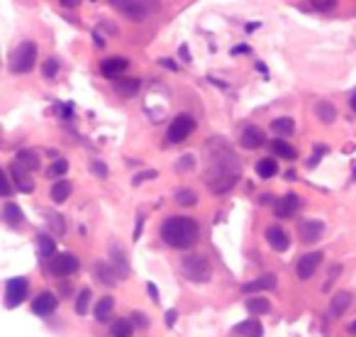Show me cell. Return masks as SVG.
Here are the masks:
<instances>
[{
	"label": "cell",
	"instance_id": "46",
	"mask_svg": "<svg viewBox=\"0 0 356 337\" xmlns=\"http://www.w3.org/2000/svg\"><path fill=\"white\" fill-rule=\"evenodd\" d=\"M146 293H149V298H151L154 303H159V288H156V286L151 283V281L146 283Z\"/></svg>",
	"mask_w": 356,
	"mask_h": 337
},
{
	"label": "cell",
	"instance_id": "17",
	"mask_svg": "<svg viewBox=\"0 0 356 337\" xmlns=\"http://www.w3.org/2000/svg\"><path fill=\"white\" fill-rule=\"evenodd\" d=\"M351 305V293L349 291H337L329 301V318H339L344 315V310Z\"/></svg>",
	"mask_w": 356,
	"mask_h": 337
},
{
	"label": "cell",
	"instance_id": "39",
	"mask_svg": "<svg viewBox=\"0 0 356 337\" xmlns=\"http://www.w3.org/2000/svg\"><path fill=\"white\" fill-rule=\"evenodd\" d=\"M90 171H93V176H98V179H108V166H105V161H90Z\"/></svg>",
	"mask_w": 356,
	"mask_h": 337
},
{
	"label": "cell",
	"instance_id": "10",
	"mask_svg": "<svg viewBox=\"0 0 356 337\" xmlns=\"http://www.w3.org/2000/svg\"><path fill=\"white\" fill-rule=\"evenodd\" d=\"M130 68V61L124 59V56H110V59H105L100 64V74L105 76V79H120L124 71Z\"/></svg>",
	"mask_w": 356,
	"mask_h": 337
},
{
	"label": "cell",
	"instance_id": "28",
	"mask_svg": "<svg viewBox=\"0 0 356 337\" xmlns=\"http://www.w3.org/2000/svg\"><path fill=\"white\" fill-rule=\"evenodd\" d=\"M49 196H52V201L54 203H64L71 196V181H66V179H59L52 186V191H49Z\"/></svg>",
	"mask_w": 356,
	"mask_h": 337
},
{
	"label": "cell",
	"instance_id": "26",
	"mask_svg": "<svg viewBox=\"0 0 356 337\" xmlns=\"http://www.w3.org/2000/svg\"><path fill=\"white\" fill-rule=\"evenodd\" d=\"M315 115H317V117H320L324 125H332L334 120H337V108H334L332 103L320 101L317 105H315Z\"/></svg>",
	"mask_w": 356,
	"mask_h": 337
},
{
	"label": "cell",
	"instance_id": "9",
	"mask_svg": "<svg viewBox=\"0 0 356 337\" xmlns=\"http://www.w3.org/2000/svg\"><path fill=\"white\" fill-rule=\"evenodd\" d=\"M264 235H266L268 247L273 249V252H286V249L290 247V237H288V232H286L281 225H268Z\"/></svg>",
	"mask_w": 356,
	"mask_h": 337
},
{
	"label": "cell",
	"instance_id": "12",
	"mask_svg": "<svg viewBox=\"0 0 356 337\" xmlns=\"http://www.w3.org/2000/svg\"><path fill=\"white\" fill-rule=\"evenodd\" d=\"M8 174H10V179L15 181V183H17V188H20V191H24V193H30L34 188L32 186V179H30V176H27V171H30V168L27 166H22V164H20V161H12V164H8Z\"/></svg>",
	"mask_w": 356,
	"mask_h": 337
},
{
	"label": "cell",
	"instance_id": "43",
	"mask_svg": "<svg viewBox=\"0 0 356 337\" xmlns=\"http://www.w3.org/2000/svg\"><path fill=\"white\" fill-rule=\"evenodd\" d=\"M10 174H8V168H5V171H3V196H5V198H8V196H10V191H12V186H10Z\"/></svg>",
	"mask_w": 356,
	"mask_h": 337
},
{
	"label": "cell",
	"instance_id": "14",
	"mask_svg": "<svg viewBox=\"0 0 356 337\" xmlns=\"http://www.w3.org/2000/svg\"><path fill=\"white\" fill-rule=\"evenodd\" d=\"M115 8L120 12H124L130 20H144L146 12L151 10L149 3H132V0H120V3H115Z\"/></svg>",
	"mask_w": 356,
	"mask_h": 337
},
{
	"label": "cell",
	"instance_id": "37",
	"mask_svg": "<svg viewBox=\"0 0 356 337\" xmlns=\"http://www.w3.org/2000/svg\"><path fill=\"white\" fill-rule=\"evenodd\" d=\"M66 171H68V161H66V159H56L54 164L49 166V176H52V179H59V176H64Z\"/></svg>",
	"mask_w": 356,
	"mask_h": 337
},
{
	"label": "cell",
	"instance_id": "36",
	"mask_svg": "<svg viewBox=\"0 0 356 337\" xmlns=\"http://www.w3.org/2000/svg\"><path fill=\"white\" fill-rule=\"evenodd\" d=\"M110 337H132V323L130 320H117L112 325Z\"/></svg>",
	"mask_w": 356,
	"mask_h": 337
},
{
	"label": "cell",
	"instance_id": "29",
	"mask_svg": "<svg viewBox=\"0 0 356 337\" xmlns=\"http://www.w3.org/2000/svg\"><path fill=\"white\" fill-rule=\"evenodd\" d=\"M110 257H112V267L117 271V276L124 279L127 274H130V267H127V259H124V252L120 247H112L110 249Z\"/></svg>",
	"mask_w": 356,
	"mask_h": 337
},
{
	"label": "cell",
	"instance_id": "53",
	"mask_svg": "<svg viewBox=\"0 0 356 337\" xmlns=\"http://www.w3.org/2000/svg\"><path fill=\"white\" fill-rule=\"evenodd\" d=\"M351 110H356V93L351 95Z\"/></svg>",
	"mask_w": 356,
	"mask_h": 337
},
{
	"label": "cell",
	"instance_id": "50",
	"mask_svg": "<svg viewBox=\"0 0 356 337\" xmlns=\"http://www.w3.org/2000/svg\"><path fill=\"white\" fill-rule=\"evenodd\" d=\"M273 201V196H261V198H259V203H261V205H268V203ZM276 203V201H273Z\"/></svg>",
	"mask_w": 356,
	"mask_h": 337
},
{
	"label": "cell",
	"instance_id": "38",
	"mask_svg": "<svg viewBox=\"0 0 356 337\" xmlns=\"http://www.w3.org/2000/svg\"><path fill=\"white\" fill-rule=\"evenodd\" d=\"M59 66H61V64H59V59H54V56H52V59H46L44 66H42V74H44V79H54L56 74H59Z\"/></svg>",
	"mask_w": 356,
	"mask_h": 337
},
{
	"label": "cell",
	"instance_id": "55",
	"mask_svg": "<svg viewBox=\"0 0 356 337\" xmlns=\"http://www.w3.org/2000/svg\"><path fill=\"white\" fill-rule=\"evenodd\" d=\"M351 183H356V168H354V174H351Z\"/></svg>",
	"mask_w": 356,
	"mask_h": 337
},
{
	"label": "cell",
	"instance_id": "3",
	"mask_svg": "<svg viewBox=\"0 0 356 337\" xmlns=\"http://www.w3.org/2000/svg\"><path fill=\"white\" fill-rule=\"evenodd\" d=\"M37 64V44L34 42H22L10 56V71L12 74H30Z\"/></svg>",
	"mask_w": 356,
	"mask_h": 337
},
{
	"label": "cell",
	"instance_id": "35",
	"mask_svg": "<svg viewBox=\"0 0 356 337\" xmlns=\"http://www.w3.org/2000/svg\"><path fill=\"white\" fill-rule=\"evenodd\" d=\"M300 8H305V10H332V8H337V3L334 0H312V3H300Z\"/></svg>",
	"mask_w": 356,
	"mask_h": 337
},
{
	"label": "cell",
	"instance_id": "30",
	"mask_svg": "<svg viewBox=\"0 0 356 337\" xmlns=\"http://www.w3.org/2000/svg\"><path fill=\"white\" fill-rule=\"evenodd\" d=\"M271 130L281 137H288L295 132V120H293V117H276V120L271 123Z\"/></svg>",
	"mask_w": 356,
	"mask_h": 337
},
{
	"label": "cell",
	"instance_id": "49",
	"mask_svg": "<svg viewBox=\"0 0 356 337\" xmlns=\"http://www.w3.org/2000/svg\"><path fill=\"white\" fill-rule=\"evenodd\" d=\"M161 64H164L166 68H171V71H178V64L173 61V59H161Z\"/></svg>",
	"mask_w": 356,
	"mask_h": 337
},
{
	"label": "cell",
	"instance_id": "23",
	"mask_svg": "<svg viewBox=\"0 0 356 337\" xmlns=\"http://www.w3.org/2000/svg\"><path fill=\"white\" fill-rule=\"evenodd\" d=\"M256 174L261 176V179H273L276 174H278V164H276V159L273 157H264L256 161Z\"/></svg>",
	"mask_w": 356,
	"mask_h": 337
},
{
	"label": "cell",
	"instance_id": "18",
	"mask_svg": "<svg viewBox=\"0 0 356 337\" xmlns=\"http://www.w3.org/2000/svg\"><path fill=\"white\" fill-rule=\"evenodd\" d=\"M93 276L100 281V283H105V286H115L117 283V271H115V267H110V264H105V261H98L95 267H93Z\"/></svg>",
	"mask_w": 356,
	"mask_h": 337
},
{
	"label": "cell",
	"instance_id": "21",
	"mask_svg": "<svg viewBox=\"0 0 356 337\" xmlns=\"http://www.w3.org/2000/svg\"><path fill=\"white\" fill-rule=\"evenodd\" d=\"M112 308H115V298H112V296L98 298V303H95V320H98V323H108L110 315H112Z\"/></svg>",
	"mask_w": 356,
	"mask_h": 337
},
{
	"label": "cell",
	"instance_id": "33",
	"mask_svg": "<svg viewBox=\"0 0 356 337\" xmlns=\"http://www.w3.org/2000/svg\"><path fill=\"white\" fill-rule=\"evenodd\" d=\"M90 298H93L90 288H83V291L78 293L76 303H73V310H76L78 315H86V313H88V303H90Z\"/></svg>",
	"mask_w": 356,
	"mask_h": 337
},
{
	"label": "cell",
	"instance_id": "41",
	"mask_svg": "<svg viewBox=\"0 0 356 337\" xmlns=\"http://www.w3.org/2000/svg\"><path fill=\"white\" fill-rule=\"evenodd\" d=\"M193 164H195V157L186 154V157H181L176 161V171H190V168H193Z\"/></svg>",
	"mask_w": 356,
	"mask_h": 337
},
{
	"label": "cell",
	"instance_id": "5",
	"mask_svg": "<svg viewBox=\"0 0 356 337\" xmlns=\"http://www.w3.org/2000/svg\"><path fill=\"white\" fill-rule=\"evenodd\" d=\"M198 127V123H195V117H190V115H176L173 120H171V125H168V132H166V139L168 142H183V139H188L190 135H193V130Z\"/></svg>",
	"mask_w": 356,
	"mask_h": 337
},
{
	"label": "cell",
	"instance_id": "24",
	"mask_svg": "<svg viewBox=\"0 0 356 337\" xmlns=\"http://www.w3.org/2000/svg\"><path fill=\"white\" fill-rule=\"evenodd\" d=\"M37 249H39V257L42 259H52L56 257V242H54V237H49V235H37Z\"/></svg>",
	"mask_w": 356,
	"mask_h": 337
},
{
	"label": "cell",
	"instance_id": "19",
	"mask_svg": "<svg viewBox=\"0 0 356 337\" xmlns=\"http://www.w3.org/2000/svg\"><path fill=\"white\" fill-rule=\"evenodd\" d=\"M271 288H276V276L273 274H264V276H259V279L249 281L242 286V291L244 293H256V291H271Z\"/></svg>",
	"mask_w": 356,
	"mask_h": 337
},
{
	"label": "cell",
	"instance_id": "8",
	"mask_svg": "<svg viewBox=\"0 0 356 337\" xmlns=\"http://www.w3.org/2000/svg\"><path fill=\"white\" fill-rule=\"evenodd\" d=\"M322 252H308V254H302L298 259V264H295V274H298V279L300 281H308L312 279V274L320 269V264H322Z\"/></svg>",
	"mask_w": 356,
	"mask_h": 337
},
{
	"label": "cell",
	"instance_id": "31",
	"mask_svg": "<svg viewBox=\"0 0 356 337\" xmlns=\"http://www.w3.org/2000/svg\"><path fill=\"white\" fill-rule=\"evenodd\" d=\"M173 198H176L178 205H183V208H193L195 203H198V193L190 191V188H178L173 193Z\"/></svg>",
	"mask_w": 356,
	"mask_h": 337
},
{
	"label": "cell",
	"instance_id": "34",
	"mask_svg": "<svg viewBox=\"0 0 356 337\" xmlns=\"http://www.w3.org/2000/svg\"><path fill=\"white\" fill-rule=\"evenodd\" d=\"M115 90H120L122 95H134L139 90V81L130 79V81H115Z\"/></svg>",
	"mask_w": 356,
	"mask_h": 337
},
{
	"label": "cell",
	"instance_id": "27",
	"mask_svg": "<svg viewBox=\"0 0 356 337\" xmlns=\"http://www.w3.org/2000/svg\"><path fill=\"white\" fill-rule=\"evenodd\" d=\"M15 161H20V164L27 166L30 171H37V168H39V154H37L34 149H20V152L15 154Z\"/></svg>",
	"mask_w": 356,
	"mask_h": 337
},
{
	"label": "cell",
	"instance_id": "52",
	"mask_svg": "<svg viewBox=\"0 0 356 337\" xmlns=\"http://www.w3.org/2000/svg\"><path fill=\"white\" fill-rule=\"evenodd\" d=\"M254 30H259V22H249V25H246V32H254Z\"/></svg>",
	"mask_w": 356,
	"mask_h": 337
},
{
	"label": "cell",
	"instance_id": "25",
	"mask_svg": "<svg viewBox=\"0 0 356 337\" xmlns=\"http://www.w3.org/2000/svg\"><path fill=\"white\" fill-rule=\"evenodd\" d=\"M271 152H273L276 157H281V159H288V161H293V159L298 157L295 147L288 145L286 139H273V142H271Z\"/></svg>",
	"mask_w": 356,
	"mask_h": 337
},
{
	"label": "cell",
	"instance_id": "16",
	"mask_svg": "<svg viewBox=\"0 0 356 337\" xmlns=\"http://www.w3.org/2000/svg\"><path fill=\"white\" fill-rule=\"evenodd\" d=\"M264 142H266V137H264V132L256 125H249L242 132V139H239V145L244 149H259V147H264Z\"/></svg>",
	"mask_w": 356,
	"mask_h": 337
},
{
	"label": "cell",
	"instance_id": "2",
	"mask_svg": "<svg viewBox=\"0 0 356 337\" xmlns=\"http://www.w3.org/2000/svg\"><path fill=\"white\" fill-rule=\"evenodd\" d=\"M212 171L215 176H208V186H210L212 193H227L234 186V181L239 176V159L232 157V154H222V157L215 159L212 164Z\"/></svg>",
	"mask_w": 356,
	"mask_h": 337
},
{
	"label": "cell",
	"instance_id": "44",
	"mask_svg": "<svg viewBox=\"0 0 356 337\" xmlns=\"http://www.w3.org/2000/svg\"><path fill=\"white\" fill-rule=\"evenodd\" d=\"M164 320H166V327H173L178 320V310L176 308H171V310H166V315H164Z\"/></svg>",
	"mask_w": 356,
	"mask_h": 337
},
{
	"label": "cell",
	"instance_id": "42",
	"mask_svg": "<svg viewBox=\"0 0 356 337\" xmlns=\"http://www.w3.org/2000/svg\"><path fill=\"white\" fill-rule=\"evenodd\" d=\"M151 179H156V171L154 168H149V171H142V174H137L132 179V183L134 186H139V183H144V181H151Z\"/></svg>",
	"mask_w": 356,
	"mask_h": 337
},
{
	"label": "cell",
	"instance_id": "4",
	"mask_svg": "<svg viewBox=\"0 0 356 337\" xmlns=\"http://www.w3.org/2000/svg\"><path fill=\"white\" fill-rule=\"evenodd\" d=\"M181 269H183V274H186L193 283H205V281H210V261L205 257H200V254H188V257H183Z\"/></svg>",
	"mask_w": 356,
	"mask_h": 337
},
{
	"label": "cell",
	"instance_id": "32",
	"mask_svg": "<svg viewBox=\"0 0 356 337\" xmlns=\"http://www.w3.org/2000/svg\"><path fill=\"white\" fill-rule=\"evenodd\" d=\"M246 308H249V313H254V315L271 313V303H268L266 298H249V301H246Z\"/></svg>",
	"mask_w": 356,
	"mask_h": 337
},
{
	"label": "cell",
	"instance_id": "45",
	"mask_svg": "<svg viewBox=\"0 0 356 337\" xmlns=\"http://www.w3.org/2000/svg\"><path fill=\"white\" fill-rule=\"evenodd\" d=\"M142 225H144V215H139L137 218V225H134V232H132V239L137 242L139 237H142Z\"/></svg>",
	"mask_w": 356,
	"mask_h": 337
},
{
	"label": "cell",
	"instance_id": "15",
	"mask_svg": "<svg viewBox=\"0 0 356 337\" xmlns=\"http://www.w3.org/2000/svg\"><path fill=\"white\" fill-rule=\"evenodd\" d=\"M324 232V223L322 220H302L300 223V239L305 245L310 242H317Z\"/></svg>",
	"mask_w": 356,
	"mask_h": 337
},
{
	"label": "cell",
	"instance_id": "1",
	"mask_svg": "<svg viewBox=\"0 0 356 337\" xmlns=\"http://www.w3.org/2000/svg\"><path fill=\"white\" fill-rule=\"evenodd\" d=\"M200 237V227L193 218L171 215L161 223V239L171 249H190Z\"/></svg>",
	"mask_w": 356,
	"mask_h": 337
},
{
	"label": "cell",
	"instance_id": "47",
	"mask_svg": "<svg viewBox=\"0 0 356 337\" xmlns=\"http://www.w3.org/2000/svg\"><path fill=\"white\" fill-rule=\"evenodd\" d=\"M249 52H251V49H249L246 44H239V46H234V49H232V56L234 54H249Z\"/></svg>",
	"mask_w": 356,
	"mask_h": 337
},
{
	"label": "cell",
	"instance_id": "13",
	"mask_svg": "<svg viewBox=\"0 0 356 337\" xmlns=\"http://www.w3.org/2000/svg\"><path fill=\"white\" fill-rule=\"evenodd\" d=\"M300 208V196L298 193H286L278 203H273V210L278 218H293Z\"/></svg>",
	"mask_w": 356,
	"mask_h": 337
},
{
	"label": "cell",
	"instance_id": "7",
	"mask_svg": "<svg viewBox=\"0 0 356 337\" xmlns=\"http://www.w3.org/2000/svg\"><path fill=\"white\" fill-rule=\"evenodd\" d=\"M81 269V261L78 257L73 254H68V252H61V254H56V257L49 259V271L54 274V276H71V274H76Z\"/></svg>",
	"mask_w": 356,
	"mask_h": 337
},
{
	"label": "cell",
	"instance_id": "54",
	"mask_svg": "<svg viewBox=\"0 0 356 337\" xmlns=\"http://www.w3.org/2000/svg\"><path fill=\"white\" fill-rule=\"evenodd\" d=\"M349 332H356V323L354 325H349Z\"/></svg>",
	"mask_w": 356,
	"mask_h": 337
},
{
	"label": "cell",
	"instance_id": "40",
	"mask_svg": "<svg viewBox=\"0 0 356 337\" xmlns=\"http://www.w3.org/2000/svg\"><path fill=\"white\" fill-rule=\"evenodd\" d=\"M130 320H132V325H137L139 330H144V327H149V318H146L144 313H139V310H134L132 315H130Z\"/></svg>",
	"mask_w": 356,
	"mask_h": 337
},
{
	"label": "cell",
	"instance_id": "48",
	"mask_svg": "<svg viewBox=\"0 0 356 337\" xmlns=\"http://www.w3.org/2000/svg\"><path fill=\"white\" fill-rule=\"evenodd\" d=\"M93 44L98 46V49H103V46H105V39H103L98 32H93Z\"/></svg>",
	"mask_w": 356,
	"mask_h": 337
},
{
	"label": "cell",
	"instance_id": "22",
	"mask_svg": "<svg viewBox=\"0 0 356 337\" xmlns=\"http://www.w3.org/2000/svg\"><path fill=\"white\" fill-rule=\"evenodd\" d=\"M234 335H246V337H261L264 335V327L261 323L251 318V320H244V323H239V325H234Z\"/></svg>",
	"mask_w": 356,
	"mask_h": 337
},
{
	"label": "cell",
	"instance_id": "6",
	"mask_svg": "<svg viewBox=\"0 0 356 337\" xmlns=\"http://www.w3.org/2000/svg\"><path fill=\"white\" fill-rule=\"evenodd\" d=\"M27 291H30V281L24 276H15L5 283V305L8 308H17L27 298Z\"/></svg>",
	"mask_w": 356,
	"mask_h": 337
},
{
	"label": "cell",
	"instance_id": "20",
	"mask_svg": "<svg viewBox=\"0 0 356 337\" xmlns=\"http://www.w3.org/2000/svg\"><path fill=\"white\" fill-rule=\"evenodd\" d=\"M3 220L10 225V227H20V225L24 223V215H22V210H20V205L17 203H5L3 205Z\"/></svg>",
	"mask_w": 356,
	"mask_h": 337
},
{
	"label": "cell",
	"instance_id": "51",
	"mask_svg": "<svg viewBox=\"0 0 356 337\" xmlns=\"http://www.w3.org/2000/svg\"><path fill=\"white\" fill-rule=\"evenodd\" d=\"M61 5L64 8H78V3H73V0H61Z\"/></svg>",
	"mask_w": 356,
	"mask_h": 337
},
{
	"label": "cell",
	"instance_id": "11",
	"mask_svg": "<svg viewBox=\"0 0 356 337\" xmlns=\"http://www.w3.org/2000/svg\"><path fill=\"white\" fill-rule=\"evenodd\" d=\"M56 305H59V298H56L54 293H52V291H42L32 301V313L46 318V315H52L56 310Z\"/></svg>",
	"mask_w": 356,
	"mask_h": 337
}]
</instances>
